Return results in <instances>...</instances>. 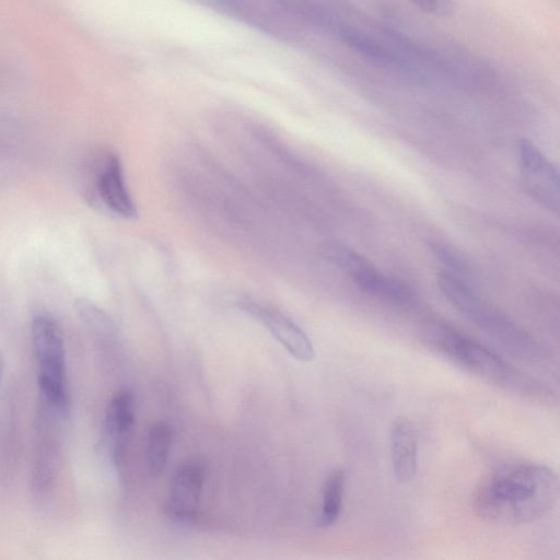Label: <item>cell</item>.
Masks as SVG:
<instances>
[{
  "mask_svg": "<svg viewBox=\"0 0 560 560\" xmlns=\"http://www.w3.org/2000/svg\"><path fill=\"white\" fill-rule=\"evenodd\" d=\"M558 493V476L552 468L534 462H513L495 468L479 483L472 505L488 521L524 525L545 516Z\"/></svg>",
  "mask_w": 560,
  "mask_h": 560,
  "instance_id": "obj_1",
  "label": "cell"
},
{
  "mask_svg": "<svg viewBox=\"0 0 560 560\" xmlns=\"http://www.w3.org/2000/svg\"><path fill=\"white\" fill-rule=\"evenodd\" d=\"M433 342L455 365L493 385L529 396L544 394L540 383L517 370L488 347L452 328L438 329Z\"/></svg>",
  "mask_w": 560,
  "mask_h": 560,
  "instance_id": "obj_2",
  "label": "cell"
},
{
  "mask_svg": "<svg viewBox=\"0 0 560 560\" xmlns=\"http://www.w3.org/2000/svg\"><path fill=\"white\" fill-rule=\"evenodd\" d=\"M31 337L38 364L40 401L67 417L69 393L61 327L54 316L39 313L32 319Z\"/></svg>",
  "mask_w": 560,
  "mask_h": 560,
  "instance_id": "obj_3",
  "label": "cell"
},
{
  "mask_svg": "<svg viewBox=\"0 0 560 560\" xmlns=\"http://www.w3.org/2000/svg\"><path fill=\"white\" fill-rule=\"evenodd\" d=\"M517 159L522 185L539 206L558 214L559 174L556 166L530 140L517 142Z\"/></svg>",
  "mask_w": 560,
  "mask_h": 560,
  "instance_id": "obj_4",
  "label": "cell"
},
{
  "mask_svg": "<svg viewBox=\"0 0 560 560\" xmlns=\"http://www.w3.org/2000/svg\"><path fill=\"white\" fill-rule=\"evenodd\" d=\"M66 417L39 404L36 418L37 443L33 462V489L38 495L50 492L60 467L58 423Z\"/></svg>",
  "mask_w": 560,
  "mask_h": 560,
  "instance_id": "obj_5",
  "label": "cell"
},
{
  "mask_svg": "<svg viewBox=\"0 0 560 560\" xmlns=\"http://www.w3.org/2000/svg\"><path fill=\"white\" fill-rule=\"evenodd\" d=\"M93 198L107 211L124 219H135L137 207L129 194L122 165L114 152L101 155L92 176Z\"/></svg>",
  "mask_w": 560,
  "mask_h": 560,
  "instance_id": "obj_6",
  "label": "cell"
},
{
  "mask_svg": "<svg viewBox=\"0 0 560 560\" xmlns=\"http://www.w3.org/2000/svg\"><path fill=\"white\" fill-rule=\"evenodd\" d=\"M236 304L241 310L260 322L292 357L303 362L314 360L315 350L312 341L303 329L289 317L248 296L237 299Z\"/></svg>",
  "mask_w": 560,
  "mask_h": 560,
  "instance_id": "obj_7",
  "label": "cell"
},
{
  "mask_svg": "<svg viewBox=\"0 0 560 560\" xmlns=\"http://www.w3.org/2000/svg\"><path fill=\"white\" fill-rule=\"evenodd\" d=\"M436 283L446 300L468 320L490 337L500 331L505 317L486 305L457 275L441 271Z\"/></svg>",
  "mask_w": 560,
  "mask_h": 560,
  "instance_id": "obj_8",
  "label": "cell"
},
{
  "mask_svg": "<svg viewBox=\"0 0 560 560\" xmlns=\"http://www.w3.org/2000/svg\"><path fill=\"white\" fill-rule=\"evenodd\" d=\"M206 471L201 464L189 462L173 472L165 513L177 522H192L198 515Z\"/></svg>",
  "mask_w": 560,
  "mask_h": 560,
  "instance_id": "obj_9",
  "label": "cell"
},
{
  "mask_svg": "<svg viewBox=\"0 0 560 560\" xmlns=\"http://www.w3.org/2000/svg\"><path fill=\"white\" fill-rule=\"evenodd\" d=\"M345 273L361 291L380 301L396 306H406L412 301V292L405 283L385 276L362 255L345 270Z\"/></svg>",
  "mask_w": 560,
  "mask_h": 560,
  "instance_id": "obj_10",
  "label": "cell"
},
{
  "mask_svg": "<svg viewBox=\"0 0 560 560\" xmlns=\"http://www.w3.org/2000/svg\"><path fill=\"white\" fill-rule=\"evenodd\" d=\"M389 454L393 472L400 483L415 479L418 467V434L407 417L393 420L389 429Z\"/></svg>",
  "mask_w": 560,
  "mask_h": 560,
  "instance_id": "obj_11",
  "label": "cell"
},
{
  "mask_svg": "<svg viewBox=\"0 0 560 560\" xmlns=\"http://www.w3.org/2000/svg\"><path fill=\"white\" fill-rule=\"evenodd\" d=\"M135 422V399L128 389L117 392L109 400L104 418V441L113 460L122 456Z\"/></svg>",
  "mask_w": 560,
  "mask_h": 560,
  "instance_id": "obj_12",
  "label": "cell"
},
{
  "mask_svg": "<svg viewBox=\"0 0 560 560\" xmlns=\"http://www.w3.org/2000/svg\"><path fill=\"white\" fill-rule=\"evenodd\" d=\"M346 474L341 468H336L327 476L322 494L320 512L317 517V526L322 528L332 526L340 516L345 492Z\"/></svg>",
  "mask_w": 560,
  "mask_h": 560,
  "instance_id": "obj_13",
  "label": "cell"
},
{
  "mask_svg": "<svg viewBox=\"0 0 560 560\" xmlns=\"http://www.w3.org/2000/svg\"><path fill=\"white\" fill-rule=\"evenodd\" d=\"M74 307L80 320L95 339L103 342L117 340V328L106 312L86 299H78Z\"/></svg>",
  "mask_w": 560,
  "mask_h": 560,
  "instance_id": "obj_14",
  "label": "cell"
},
{
  "mask_svg": "<svg viewBox=\"0 0 560 560\" xmlns=\"http://www.w3.org/2000/svg\"><path fill=\"white\" fill-rule=\"evenodd\" d=\"M173 442V429L164 422H155L148 435V465L153 476H159L167 462Z\"/></svg>",
  "mask_w": 560,
  "mask_h": 560,
  "instance_id": "obj_15",
  "label": "cell"
},
{
  "mask_svg": "<svg viewBox=\"0 0 560 560\" xmlns=\"http://www.w3.org/2000/svg\"><path fill=\"white\" fill-rule=\"evenodd\" d=\"M433 250L435 252L436 256L441 259V261L451 268V270L447 271L454 275L464 272L465 264L462 257H459L456 252L439 243L433 245Z\"/></svg>",
  "mask_w": 560,
  "mask_h": 560,
  "instance_id": "obj_16",
  "label": "cell"
},
{
  "mask_svg": "<svg viewBox=\"0 0 560 560\" xmlns=\"http://www.w3.org/2000/svg\"><path fill=\"white\" fill-rule=\"evenodd\" d=\"M417 8L434 16H448L454 9L452 0H409Z\"/></svg>",
  "mask_w": 560,
  "mask_h": 560,
  "instance_id": "obj_17",
  "label": "cell"
},
{
  "mask_svg": "<svg viewBox=\"0 0 560 560\" xmlns=\"http://www.w3.org/2000/svg\"><path fill=\"white\" fill-rule=\"evenodd\" d=\"M3 369H4V361H3L2 354L0 353V383H1L2 375H3Z\"/></svg>",
  "mask_w": 560,
  "mask_h": 560,
  "instance_id": "obj_18",
  "label": "cell"
}]
</instances>
